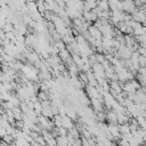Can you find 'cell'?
<instances>
[{
  "instance_id": "cell-1",
  "label": "cell",
  "mask_w": 146,
  "mask_h": 146,
  "mask_svg": "<svg viewBox=\"0 0 146 146\" xmlns=\"http://www.w3.org/2000/svg\"><path fill=\"white\" fill-rule=\"evenodd\" d=\"M139 65H140V67L146 66V56H143V55L139 56Z\"/></svg>"
},
{
  "instance_id": "cell-3",
  "label": "cell",
  "mask_w": 146,
  "mask_h": 146,
  "mask_svg": "<svg viewBox=\"0 0 146 146\" xmlns=\"http://www.w3.org/2000/svg\"><path fill=\"white\" fill-rule=\"evenodd\" d=\"M6 31H7V32H8V31H13V27H11L10 24H7V25H6Z\"/></svg>"
},
{
  "instance_id": "cell-2",
  "label": "cell",
  "mask_w": 146,
  "mask_h": 146,
  "mask_svg": "<svg viewBox=\"0 0 146 146\" xmlns=\"http://www.w3.org/2000/svg\"><path fill=\"white\" fill-rule=\"evenodd\" d=\"M96 58H97V62L98 63H104L105 62V57L102 54H96Z\"/></svg>"
}]
</instances>
